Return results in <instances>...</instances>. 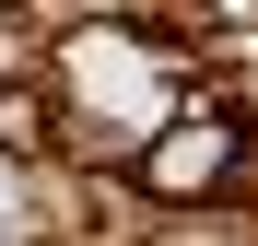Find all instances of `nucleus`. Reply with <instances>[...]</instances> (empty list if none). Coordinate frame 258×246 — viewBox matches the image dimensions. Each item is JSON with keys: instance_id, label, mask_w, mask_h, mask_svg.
<instances>
[{"instance_id": "obj_1", "label": "nucleus", "mask_w": 258, "mask_h": 246, "mask_svg": "<svg viewBox=\"0 0 258 246\" xmlns=\"http://www.w3.org/2000/svg\"><path fill=\"white\" fill-rule=\"evenodd\" d=\"M188 106V47L164 24H129V12H94L47 47V117H59V152L117 176L164 117Z\"/></svg>"}, {"instance_id": "obj_2", "label": "nucleus", "mask_w": 258, "mask_h": 246, "mask_svg": "<svg viewBox=\"0 0 258 246\" xmlns=\"http://www.w3.org/2000/svg\"><path fill=\"white\" fill-rule=\"evenodd\" d=\"M246 152H258V129H246L235 106H176V117H164L141 152L117 164V176L141 188L153 211H188V199H223V188L246 176Z\"/></svg>"}, {"instance_id": "obj_3", "label": "nucleus", "mask_w": 258, "mask_h": 246, "mask_svg": "<svg viewBox=\"0 0 258 246\" xmlns=\"http://www.w3.org/2000/svg\"><path fill=\"white\" fill-rule=\"evenodd\" d=\"M0 234H47V211H35V152L0 141Z\"/></svg>"}, {"instance_id": "obj_4", "label": "nucleus", "mask_w": 258, "mask_h": 246, "mask_svg": "<svg viewBox=\"0 0 258 246\" xmlns=\"http://www.w3.org/2000/svg\"><path fill=\"white\" fill-rule=\"evenodd\" d=\"M0 12H12V0H0Z\"/></svg>"}]
</instances>
